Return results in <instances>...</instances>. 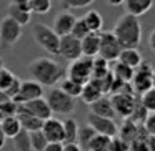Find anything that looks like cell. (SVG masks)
Instances as JSON below:
<instances>
[{
    "mask_svg": "<svg viewBox=\"0 0 155 151\" xmlns=\"http://www.w3.org/2000/svg\"><path fill=\"white\" fill-rule=\"evenodd\" d=\"M34 40L38 47H42L47 53L58 55V47H60V37L55 33V30L48 25L44 24H35L32 28Z\"/></svg>",
    "mask_w": 155,
    "mask_h": 151,
    "instance_id": "3957f363",
    "label": "cell"
},
{
    "mask_svg": "<svg viewBox=\"0 0 155 151\" xmlns=\"http://www.w3.org/2000/svg\"><path fill=\"white\" fill-rule=\"evenodd\" d=\"M153 87H155V71H153Z\"/></svg>",
    "mask_w": 155,
    "mask_h": 151,
    "instance_id": "f6af8a7d",
    "label": "cell"
},
{
    "mask_svg": "<svg viewBox=\"0 0 155 151\" xmlns=\"http://www.w3.org/2000/svg\"><path fill=\"white\" fill-rule=\"evenodd\" d=\"M114 35L122 48H138L142 42V24L140 18L130 14H124L114 25Z\"/></svg>",
    "mask_w": 155,
    "mask_h": 151,
    "instance_id": "6da1fadb",
    "label": "cell"
},
{
    "mask_svg": "<svg viewBox=\"0 0 155 151\" xmlns=\"http://www.w3.org/2000/svg\"><path fill=\"white\" fill-rule=\"evenodd\" d=\"M5 141H7V136H5V133L2 131V126H0V149L5 146Z\"/></svg>",
    "mask_w": 155,
    "mask_h": 151,
    "instance_id": "7bdbcfd3",
    "label": "cell"
},
{
    "mask_svg": "<svg viewBox=\"0 0 155 151\" xmlns=\"http://www.w3.org/2000/svg\"><path fill=\"white\" fill-rule=\"evenodd\" d=\"M108 5H112V7H120V5H124V0H105Z\"/></svg>",
    "mask_w": 155,
    "mask_h": 151,
    "instance_id": "b9f144b4",
    "label": "cell"
},
{
    "mask_svg": "<svg viewBox=\"0 0 155 151\" xmlns=\"http://www.w3.org/2000/svg\"><path fill=\"white\" fill-rule=\"evenodd\" d=\"M28 7H30L32 14L45 15L52 8V0H28Z\"/></svg>",
    "mask_w": 155,
    "mask_h": 151,
    "instance_id": "1f68e13d",
    "label": "cell"
},
{
    "mask_svg": "<svg viewBox=\"0 0 155 151\" xmlns=\"http://www.w3.org/2000/svg\"><path fill=\"white\" fill-rule=\"evenodd\" d=\"M58 55L68 61H74L82 57V45L80 40L74 35H64L60 37V47H58Z\"/></svg>",
    "mask_w": 155,
    "mask_h": 151,
    "instance_id": "8fae6325",
    "label": "cell"
},
{
    "mask_svg": "<svg viewBox=\"0 0 155 151\" xmlns=\"http://www.w3.org/2000/svg\"><path fill=\"white\" fill-rule=\"evenodd\" d=\"M143 124H145V130H147L152 136H155V111H152V113L147 115Z\"/></svg>",
    "mask_w": 155,
    "mask_h": 151,
    "instance_id": "74e56055",
    "label": "cell"
},
{
    "mask_svg": "<svg viewBox=\"0 0 155 151\" xmlns=\"http://www.w3.org/2000/svg\"><path fill=\"white\" fill-rule=\"evenodd\" d=\"M138 100H140V103L143 105V108L148 111V113L155 111V87H152L150 90L143 91Z\"/></svg>",
    "mask_w": 155,
    "mask_h": 151,
    "instance_id": "836d02e7",
    "label": "cell"
},
{
    "mask_svg": "<svg viewBox=\"0 0 155 151\" xmlns=\"http://www.w3.org/2000/svg\"><path fill=\"white\" fill-rule=\"evenodd\" d=\"M90 111L98 116H105V118H115V110H114V105H112V100L107 98L105 95H102L98 100H95L94 103L90 105Z\"/></svg>",
    "mask_w": 155,
    "mask_h": 151,
    "instance_id": "d6986e66",
    "label": "cell"
},
{
    "mask_svg": "<svg viewBox=\"0 0 155 151\" xmlns=\"http://www.w3.org/2000/svg\"><path fill=\"white\" fill-rule=\"evenodd\" d=\"M88 33H90V30H88V27L85 25L84 18H77V22H75V25H74V30H72L70 35H74L75 38L82 40V38L87 37Z\"/></svg>",
    "mask_w": 155,
    "mask_h": 151,
    "instance_id": "d590c367",
    "label": "cell"
},
{
    "mask_svg": "<svg viewBox=\"0 0 155 151\" xmlns=\"http://www.w3.org/2000/svg\"><path fill=\"white\" fill-rule=\"evenodd\" d=\"M40 96H44V87L32 78V80L22 81L20 90H18L17 96H15L14 100L17 101V103H27V101L35 100V98H40Z\"/></svg>",
    "mask_w": 155,
    "mask_h": 151,
    "instance_id": "7c38bea8",
    "label": "cell"
},
{
    "mask_svg": "<svg viewBox=\"0 0 155 151\" xmlns=\"http://www.w3.org/2000/svg\"><path fill=\"white\" fill-rule=\"evenodd\" d=\"M2 68H4V61L0 60V70H2Z\"/></svg>",
    "mask_w": 155,
    "mask_h": 151,
    "instance_id": "ee69618b",
    "label": "cell"
},
{
    "mask_svg": "<svg viewBox=\"0 0 155 151\" xmlns=\"http://www.w3.org/2000/svg\"><path fill=\"white\" fill-rule=\"evenodd\" d=\"M12 140H14V144H15V148H17L18 151H34L32 149L30 133H28V131L22 130L20 133H18L15 138H12Z\"/></svg>",
    "mask_w": 155,
    "mask_h": 151,
    "instance_id": "4dcf8cb0",
    "label": "cell"
},
{
    "mask_svg": "<svg viewBox=\"0 0 155 151\" xmlns=\"http://www.w3.org/2000/svg\"><path fill=\"white\" fill-rule=\"evenodd\" d=\"M148 48H150V52L155 55V28L150 32V35H148Z\"/></svg>",
    "mask_w": 155,
    "mask_h": 151,
    "instance_id": "60d3db41",
    "label": "cell"
},
{
    "mask_svg": "<svg viewBox=\"0 0 155 151\" xmlns=\"http://www.w3.org/2000/svg\"><path fill=\"white\" fill-rule=\"evenodd\" d=\"M92 68H94V58L82 55L80 58L72 61L70 67L67 68V77L85 85L88 80H92Z\"/></svg>",
    "mask_w": 155,
    "mask_h": 151,
    "instance_id": "8992f818",
    "label": "cell"
},
{
    "mask_svg": "<svg viewBox=\"0 0 155 151\" xmlns=\"http://www.w3.org/2000/svg\"><path fill=\"white\" fill-rule=\"evenodd\" d=\"M47 101L50 105L52 111L57 115H68L75 110V98L67 95L60 88L50 87V90L47 93Z\"/></svg>",
    "mask_w": 155,
    "mask_h": 151,
    "instance_id": "277c9868",
    "label": "cell"
},
{
    "mask_svg": "<svg viewBox=\"0 0 155 151\" xmlns=\"http://www.w3.org/2000/svg\"><path fill=\"white\" fill-rule=\"evenodd\" d=\"M87 123L97 131L98 134H104L108 138H115L118 133V126L114 121V118H105V116H98L95 113H88L87 116Z\"/></svg>",
    "mask_w": 155,
    "mask_h": 151,
    "instance_id": "30bf717a",
    "label": "cell"
},
{
    "mask_svg": "<svg viewBox=\"0 0 155 151\" xmlns=\"http://www.w3.org/2000/svg\"><path fill=\"white\" fill-rule=\"evenodd\" d=\"M102 95H104V91H102L98 81L97 80H88L87 83L84 85V88H82L80 98H82V101H84V103L92 105L95 100H98Z\"/></svg>",
    "mask_w": 155,
    "mask_h": 151,
    "instance_id": "44dd1931",
    "label": "cell"
},
{
    "mask_svg": "<svg viewBox=\"0 0 155 151\" xmlns=\"http://www.w3.org/2000/svg\"><path fill=\"white\" fill-rule=\"evenodd\" d=\"M20 105L28 111V113L35 115L37 118H40V120H44V121L48 120V118L54 115V111H52L47 98H44V96L35 98V100H30V101H27V103H20Z\"/></svg>",
    "mask_w": 155,
    "mask_h": 151,
    "instance_id": "5bb4252c",
    "label": "cell"
},
{
    "mask_svg": "<svg viewBox=\"0 0 155 151\" xmlns=\"http://www.w3.org/2000/svg\"><path fill=\"white\" fill-rule=\"evenodd\" d=\"M30 8H28V5L25 4H20V2H12L10 7H8V17H12L15 22H18V24L24 27V25H27L28 22H30Z\"/></svg>",
    "mask_w": 155,
    "mask_h": 151,
    "instance_id": "ac0fdd59",
    "label": "cell"
},
{
    "mask_svg": "<svg viewBox=\"0 0 155 151\" xmlns=\"http://www.w3.org/2000/svg\"><path fill=\"white\" fill-rule=\"evenodd\" d=\"M153 68L148 61H142L134 71V78H132L130 85H132V90L134 93L142 95L143 91L150 90L153 87Z\"/></svg>",
    "mask_w": 155,
    "mask_h": 151,
    "instance_id": "5b68a950",
    "label": "cell"
},
{
    "mask_svg": "<svg viewBox=\"0 0 155 151\" xmlns=\"http://www.w3.org/2000/svg\"><path fill=\"white\" fill-rule=\"evenodd\" d=\"M77 22V17L70 12H60L57 17L54 18V30L58 37H64V35H70L74 30V25Z\"/></svg>",
    "mask_w": 155,
    "mask_h": 151,
    "instance_id": "9a60e30c",
    "label": "cell"
},
{
    "mask_svg": "<svg viewBox=\"0 0 155 151\" xmlns=\"http://www.w3.org/2000/svg\"><path fill=\"white\" fill-rule=\"evenodd\" d=\"M22 25L18 22H15L12 17H5L4 20L0 22V40L4 42L7 47L15 45L22 37Z\"/></svg>",
    "mask_w": 155,
    "mask_h": 151,
    "instance_id": "ba28073f",
    "label": "cell"
},
{
    "mask_svg": "<svg viewBox=\"0 0 155 151\" xmlns=\"http://www.w3.org/2000/svg\"><path fill=\"white\" fill-rule=\"evenodd\" d=\"M0 126H2V131L5 133L7 138H15L18 133L22 131V124L20 120H18L17 115H12V116H4L0 120Z\"/></svg>",
    "mask_w": 155,
    "mask_h": 151,
    "instance_id": "7402d4cb",
    "label": "cell"
},
{
    "mask_svg": "<svg viewBox=\"0 0 155 151\" xmlns=\"http://www.w3.org/2000/svg\"><path fill=\"white\" fill-rule=\"evenodd\" d=\"M28 70L32 78L42 87H54L67 75V70L52 58H37L28 65Z\"/></svg>",
    "mask_w": 155,
    "mask_h": 151,
    "instance_id": "7a4b0ae2",
    "label": "cell"
},
{
    "mask_svg": "<svg viewBox=\"0 0 155 151\" xmlns=\"http://www.w3.org/2000/svg\"><path fill=\"white\" fill-rule=\"evenodd\" d=\"M58 88L64 90L67 95H70V96H74L75 100H77V98H80V93H82L84 85L67 77V78H62V80H60V87H58Z\"/></svg>",
    "mask_w": 155,
    "mask_h": 151,
    "instance_id": "484cf974",
    "label": "cell"
},
{
    "mask_svg": "<svg viewBox=\"0 0 155 151\" xmlns=\"http://www.w3.org/2000/svg\"><path fill=\"white\" fill-rule=\"evenodd\" d=\"M44 151H64V143H52V141H48V144L45 146Z\"/></svg>",
    "mask_w": 155,
    "mask_h": 151,
    "instance_id": "f35d334b",
    "label": "cell"
},
{
    "mask_svg": "<svg viewBox=\"0 0 155 151\" xmlns=\"http://www.w3.org/2000/svg\"><path fill=\"white\" fill-rule=\"evenodd\" d=\"M17 116L20 120V124H22V130L25 131H37V130H42V124H44V120L37 118L35 115L28 113L20 103H18V111H17Z\"/></svg>",
    "mask_w": 155,
    "mask_h": 151,
    "instance_id": "2e32d148",
    "label": "cell"
},
{
    "mask_svg": "<svg viewBox=\"0 0 155 151\" xmlns=\"http://www.w3.org/2000/svg\"><path fill=\"white\" fill-rule=\"evenodd\" d=\"M30 143L34 151H44L45 146L48 144V140L42 133V130H37V131H30Z\"/></svg>",
    "mask_w": 155,
    "mask_h": 151,
    "instance_id": "d6a6232c",
    "label": "cell"
},
{
    "mask_svg": "<svg viewBox=\"0 0 155 151\" xmlns=\"http://www.w3.org/2000/svg\"><path fill=\"white\" fill-rule=\"evenodd\" d=\"M17 111H18V103L12 98L0 103V115L2 116H12V115H17Z\"/></svg>",
    "mask_w": 155,
    "mask_h": 151,
    "instance_id": "e575fe53",
    "label": "cell"
},
{
    "mask_svg": "<svg viewBox=\"0 0 155 151\" xmlns=\"http://www.w3.org/2000/svg\"><path fill=\"white\" fill-rule=\"evenodd\" d=\"M118 61H122L124 65H127V67L135 70L143 61V57L138 52V48H122L120 55H118Z\"/></svg>",
    "mask_w": 155,
    "mask_h": 151,
    "instance_id": "603a6c76",
    "label": "cell"
},
{
    "mask_svg": "<svg viewBox=\"0 0 155 151\" xmlns=\"http://www.w3.org/2000/svg\"><path fill=\"white\" fill-rule=\"evenodd\" d=\"M110 71H112V75H114L117 80L124 81V83H130L132 78H134V71H135V70L117 60V63L114 65V68H112Z\"/></svg>",
    "mask_w": 155,
    "mask_h": 151,
    "instance_id": "d4e9b609",
    "label": "cell"
},
{
    "mask_svg": "<svg viewBox=\"0 0 155 151\" xmlns=\"http://www.w3.org/2000/svg\"><path fill=\"white\" fill-rule=\"evenodd\" d=\"M112 105H114L115 115L122 118H128L132 115L135 108V103H137V98H135L134 93L130 91H122V93H114L112 95Z\"/></svg>",
    "mask_w": 155,
    "mask_h": 151,
    "instance_id": "9c48e42d",
    "label": "cell"
},
{
    "mask_svg": "<svg viewBox=\"0 0 155 151\" xmlns=\"http://www.w3.org/2000/svg\"><path fill=\"white\" fill-rule=\"evenodd\" d=\"M64 151H82V146L75 141V143H64Z\"/></svg>",
    "mask_w": 155,
    "mask_h": 151,
    "instance_id": "ab89813d",
    "label": "cell"
},
{
    "mask_svg": "<svg viewBox=\"0 0 155 151\" xmlns=\"http://www.w3.org/2000/svg\"><path fill=\"white\" fill-rule=\"evenodd\" d=\"M82 45V55L84 57H98V50H100V33L90 32L87 37H84L80 40Z\"/></svg>",
    "mask_w": 155,
    "mask_h": 151,
    "instance_id": "e0dca14e",
    "label": "cell"
},
{
    "mask_svg": "<svg viewBox=\"0 0 155 151\" xmlns=\"http://www.w3.org/2000/svg\"><path fill=\"white\" fill-rule=\"evenodd\" d=\"M95 0H60V4L64 8H85L90 4H94Z\"/></svg>",
    "mask_w": 155,
    "mask_h": 151,
    "instance_id": "8d00e7d4",
    "label": "cell"
},
{
    "mask_svg": "<svg viewBox=\"0 0 155 151\" xmlns=\"http://www.w3.org/2000/svg\"><path fill=\"white\" fill-rule=\"evenodd\" d=\"M110 73L108 68V61L104 60L102 57H94V68H92V78L94 80H100L105 75Z\"/></svg>",
    "mask_w": 155,
    "mask_h": 151,
    "instance_id": "f1b7e54d",
    "label": "cell"
},
{
    "mask_svg": "<svg viewBox=\"0 0 155 151\" xmlns=\"http://www.w3.org/2000/svg\"><path fill=\"white\" fill-rule=\"evenodd\" d=\"M42 133L52 143H64V121L50 116L42 124Z\"/></svg>",
    "mask_w": 155,
    "mask_h": 151,
    "instance_id": "4fadbf2b",
    "label": "cell"
},
{
    "mask_svg": "<svg viewBox=\"0 0 155 151\" xmlns=\"http://www.w3.org/2000/svg\"><path fill=\"white\" fill-rule=\"evenodd\" d=\"M120 52H122V45L115 38L114 32H100V50H98V57H102L104 60H107L110 63V61L118 60Z\"/></svg>",
    "mask_w": 155,
    "mask_h": 151,
    "instance_id": "52a82bcc",
    "label": "cell"
},
{
    "mask_svg": "<svg viewBox=\"0 0 155 151\" xmlns=\"http://www.w3.org/2000/svg\"><path fill=\"white\" fill-rule=\"evenodd\" d=\"M95 134H97V131L94 130V128L90 126V124H85V126L78 128V138H77V143L80 144L82 148H88V144H90V141L95 138Z\"/></svg>",
    "mask_w": 155,
    "mask_h": 151,
    "instance_id": "f546056e",
    "label": "cell"
},
{
    "mask_svg": "<svg viewBox=\"0 0 155 151\" xmlns=\"http://www.w3.org/2000/svg\"><path fill=\"white\" fill-rule=\"evenodd\" d=\"M18 80H20V78L15 77L8 68L4 67L2 70H0V91H4V93L7 95V91L10 90V88L14 87Z\"/></svg>",
    "mask_w": 155,
    "mask_h": 151,
    "instance_id": "83f0119b",
    "label": "cell"
},
{
    "mask_svg": "<svg viewBox=\"0 0 155 151\" xmlns=\"http://www.w3.org/2000/svg\"><path fill=\"white\" fill-rule=\"evenodd\" d=\"M78 123L74 118L64 121V143H75L78 138Z\"/></svg>",
    "mask_w": 155,
    "mask_h": 151,
    "instance_id": "4316f807",
    "label": "cell"
},
{
    "mask_svg": "<svg viewBox=\"0 0 155 151\" xmlns=\"http://www.w3.org/2000/svg\"><path fill=\"white\" fill-rule=\"evenodd\" d=\"M153 5V0H124L125 14L135 15V17H142L145 15Z\"/></svg>",
    "mask_w": 155,
    "mask_h": 151,
    "instance_id": "ffe728a7",
    "label": "cell"
},
{
    "mask_svg": "<svg viewBox=\"0 0 155 151\" xmlns=\"http://www.w3.org/2000/svg\"><path fill=\"white\" fill-rule=\"evenodd\" d=\"M82 18H84L85 25L88 27V30H90V32H95V33H100V32H102V28H104V17H102L100 12L88 10Z\"/></svg>",
    "mask_w": 155,
    "mask_h": 151,
    "instance_id": "cb8c5ba5",
    "label": "cell"
}]
</instances>
